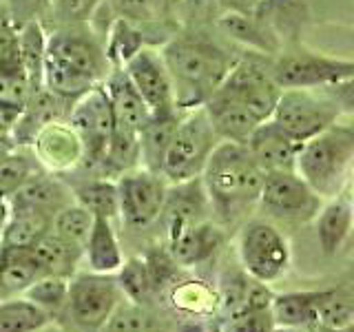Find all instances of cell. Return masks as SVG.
Instances as JSON below:
<instances>
[{
	"label": "cell",
	"mask_w": 354,
	"mask_h": 332,
	"mask_svg": "<svg viewBox=\"0 0 354 332\" xmlns=\"http://www.w3.org/2000/svg\"><path fill=\"white\" fill-rule=\"evenodd\" d=\"M84 255L93 273L115 275L122 268L124 257H122L113 219H104V217L93 219V228L88 232V239L84 243Z\"/></svg>",
	"instance_id": "23"
},
{
	"label": "cell",
	"mask_w": 354,
	"mask_h": 332,
	"mask_svg": "<svg viewBox=\"0 0 354 332\" xmlns=\"http://www.w3.org/2000/svg\"><path fill=\"white\" fill-rule=\"evenodd\" d=\"M42 277H49L44 270L36 248H18L0 243V299L25 295Z\"/></svg>",
	"instance_id": "20"
},
{
	"label": "cell",
	"mask_w": 354,
	"mask_h": 332,
	"mask_svg": "<svg viewBox=\"0 0 354 332\" xmlns=\"http://www.w3.org/2000/svg\"><path fill=\"white\" fill-rule=\"evenodd\" d=\"M208 206H210V202H208L202 177H195V180L182 182V184H171L169 195H166L164 210H162L169 237H173L175 232L184 230L186 226L206 219Z\"/></svg>",
	"instance_id": "19"
},
{
	"label": "cell",
	"mask_w": 354,
	"mask_h": 332,
	"mask_svg": "<svg viewBox=\"0 0 354 332\" xmlns=\"http://www.w3.org/2000/svg\"><path fill=\"white\" fill-rule=\"evenodd\" d=\"M55 7V14L66 16L69 22H88L93 18L100 0H49Z\"/></svg>",
	"instance_id": "41"
},
{
	"label": "cell",
	"mask_w": 354,
	"mask_h": 332,
	"mask_svg": "<svg viewBox=\"0 0 354 332\" xmlns=\"http://www.w3.org/2000/svg\"><path fill=\"white\" fill-rule=\"evenodd\" d=\"M341 107L324 89H283L274 107L272 120L299 147L335 124Z\"/></svg>",
	"instance_id": "6"
},
{
	"label": "cell",
	"mask_w": 354,
	"mask_h": 332,
	"mask_svg": "<svg viewBox=\"0 0 354 332\" xmlns=\"http://www.w3.org/2000/svg\"><path fill=\"white\" fill-rule=\"evenodd\" d=\"M182 113L184 111H171V113L151 116L147 127L140 131V153H142L144 169L160 173L164 153H166V149H169L177 124H180Z\"/></svg>",
	"instance_id": "26"
},
{
	"label": "cell",
	"mask_w": 354,
	"mask_h": 332,
	"mask_svg": "<svg viewBox=\"0 0 354 332\" xmlns=\"http://www.w3.org/2000/svg\"><path fill=\"white\" fill-rule=\"evenodd\" d=\"M33 248H36L40 261L44 264L47 275L49 277H64V279H71V277L75 275V266L84 255L82 246H77V243L55 235L53 230H49Z\"/></svg>",
	"instance_id": "29"
},
{
	"label": "cell",
	"mask_w": 354,
	"mask_h": 332,
	"mask_svg": "<svg viewBox=\"0 0 354 332\" xmlns=\"http://www.w3.org/2000/svg\"><path fill=\"white\" fill-rule=\"evenodd\" d=\"M354 326V286L321 288L317 304V326L321 332H341Z\"/></svg>",
	"instance_id": "25"
},
{
	"label": "cell",
	"mask_w": 354,
	"mask_h": 332,
	"mask_svg": "<svg viewBox=\"0 0 354 332\" xmlns=\"http://www.w3.org/2000/svg\"><path fill=\"white\" fill-rule=\"evenodd\" d=\"M354 160V127L330 124L319 136L299 147L297 173L321 197H335L346 184L348 169Z\"/></svg>",
	"instance_id": "4"
},
{
	"label": "cell",
	"mask_w": 354,
	"mask_h": 332,
	"mask_svg": "<svg viewBox=\"0 0 354 332\" xmlns=\"http://www.w3.org/2000/svg\"><path fill=\"white\" fill-rule=\"evenodd\" d=\"M115 277L122 288V295L129 297L131 302H136V304H144L155 293L147 264H144L142 257H133L127 264H122V268L115 273Z\"/></svg>",
	"instance_id": "37"
},
{
	"label": "cell",
	"mask_w": 354,
	"mask_h": 332,
	"mask_svg": "<svg viewBox=\"0 0 354 332\" xmlns=\"http://www.w3.org/2000/svg\"><path fill=\"white\" fill-rule=\"evenodd\" d=\"M27 71L20 55L18 29L11 25L7 16H0V73Z\"/></svg>",
	"instance_id": "39"
},
{
	"label": "cell",
	"mask_w": 354,
	"mask_h": 332,
	"mask_svg": "<svg viewBox=\"0 0 354 332\" xmlns=\"http://www.w3.org/2000/svg\"><path fill=\"white\" fill-rule=\"evenodd\" d=\"M221 140L210 124V118L204 107L184 111L180 124H177L169 149L162 160V177L169 184L191 182L202 177L210 155Z\"/></svg>",
	"instance_id": "5"
},
{
	"label": "cell",
	"mask_w": 354,
	"mask_h": 332,
	"mask_svg": "<svg viewBox=\"0 0 354 332\" xmlns=\"http://www.w3.org/2000/svg\"><path fill=\"white\" fill-rule=\"evenodd\" d=\"M263 180L266 173L252 160L246 144L237 142H219L202 173L210 208L224 224L237 221L259 204Z\"/></svg>",
	"instance_id": "3"
},
{
	"label": "cell",
	"mask_w": 354,
	"mask_h": 332,
	"mask_svg": "<svg viewBox=\"0 0 354 332\" xmlns=\"http://www.w3.org/2000/svg\"><path fill=\"white\" fill-rule=\"evenodd\" d=\"M93 215L88 213L84 206H80L77 202H71L69 206L60 208L58 213L53 215L51 221V230L55 235H60L64 239H69L77 246L84 248V243L88 239V232L93 228Z\"/></svg>",
	"instance_id": "36"
},
{
	"label": "cell",
	"mask_w": 354,
	"mask_h": 332,
	"mask_svg": "<svg viewBox=\"0 0 354 332\" xmlns=\"http://www.w3.org/2000/svg\"><path fill=\"white\" fill-rule=\"evenodd\" d=\"M11 215V206H9V199L0 195V232H3L5 224H7V219Z\"/></svg>",
	"instance_id": "45"
},
{
	"label": "cell",
	"mask_w": 354,
	"mask_h": 332,
	"mask_svg": "<svg viewBox=\"0 0 354 332\" xmlns=\"http://www.w3.org/2000/svg\"><path fill=\"white\" fill-rule=\"evenodd\" d=\"M263 0H219L228 14H254Z\"/></svg>",
	"instance_id": "43"
},
{
	"label": "cell",
	"mask_w": 354,
	"mask_h": 332,
	"mask_svg": "<svg viewBox=\"0 0 354 332\" xmlns=\"http://www.w3.org/2000/svg\"><path fill=\"white\" fill-rule=\"evenodd\" d=\"M239 261L250 279L272 284L290 266V248L272 221L250 219L239 232Z\"/></svg>",
	"instance_id": "9"
},
{
	"label": "cell",
	"mask_w": 354,
	"mask_h": 332,
	"mask_svg": "<svg viewBox=\"0 0 354 332\" xmlns=\"http://www.w3.org/2000/svg\"><path fill=\"white\" fill-rule=\"evenodd\" d=\"M29 149L36 155L42 169L55 175L69 173L77 166H82V140L66 120H55L44 124L36 133Z\"/></svg>",
	"instance_id": "15"
},
{
	"label": "cell",
	"mask_w": 354,
	"mask_h": 332,
	"mask_svg": "<svg viewBox=\"0 0 354 332\" xmlns=\"http://www.w3.org/2000/svg\"><path fill=\"white\" fill-rule=\"evenodd\" d=\"M106 58L113 66H124L133 55H136L140 49H144L147 44L142 40V31L138 29V25L124 20V18H113L109 22V33H106Z\"/></svg>",
	"instance_id": "33"
},
{
	"label": "cell",
	"mask_w": 354,
	"mask_h": 332,
	"mask_svg": "<svg viewBox=\"0 0 354 332\" xmlns=\"http://www.w3.org/2000/svg\"><path fill=\"white\" fill-rule=\"evenodd\" d=\"M272 73L281 89H330L354 77V60L297 49L279 55Z\"/></svg>",
	"instance_id": "11"
},
{
	"label": "cell",
	"mask_w": 354,
	"mask_h": 332,
	"mask_svg": "<svg viewBox=\"0 0 354 332\" xmlns=\"http://www.w3.org/2000/svg\"><path fill=\"white\" fill-rule=\"evenodd\" d=\"M38 171H44V169L29 147H20L14 153L0 158V195L9 199Z\"/></svg>",
	"instance_id": "34"
},
{
	"label": "cell",
	"mask_w": 354,
	"mask_h": 332,
	"mask_svg": "<svg viewBox=\"0 0 354 332\" xmlns=\"http://www.w3.org/2000/svg\"><path fill=\"white\" fill-rule=\"evenodd\" d=\"M341 332H354V326H352V328H348V330H341Z\"/></svg>",
	"instance_id": "47"
},
{
	"label": "cell",
	"mask_w": 354,
	"mask_h": 332,
	"mask_svg": "<svg viewBox=\"0 0 354 332\" xmlns=\"http://www.w3.org/2000/svg\"><path fill=\"white\" fill-rule=\"evenodd\" d=\"M252 160L259 164L263 173H281L297 171L299 144L281 131V127L270 118L250 133L246 142Z\"/></svg>",
	"instance_id": "16"
},
{
	"label": "cell",
	"mask_w": 354,
	"mask_h": 332,
	"mask_svg": "<svg viewBox=\"0 0 354 332\" xmlns=\"http://www.w3.org/2000/svg\"><path fill=\"white\" fill-rule=\"evenodd\" d=\"M118 18H124L133 25L153 22L158 16V0H106Z\"/></svg>",
	"instance_id": "40"
},
{
	"label": "cell",
	"mask_w": 354,
	"mask_h": 332,
	"mask_svg": "<svg viewBox=\"0 0 354 332\" xmlns=\"http://www.w3.org/2000/svg\"><path fill=\"white\" fill-rule=\"evenodd\" d=\"M221 241H224V232L219 230V226H215L208 219H202L169 237V250L177 264L191 268V266H197L208 257H213L221 246Z\"/></svg>",
	"instance_id": "22"
},
{
	"label": "cell",
	"mask_w": 354,
	"mask_h": 332,
	"mask_svg": "<svg viewBox=\"0 0 354 332\" xmlns=\"http://www.w3.org/2000/svg\"><path fill=\"white\" fill-rule=\"evenodd\" d=\"M352 221L354 210L348 199H332L319 210V215L315 217V230L326 257H332L341 250L352 230Z\"/></svg>",
	"instance_id": "24"
},
{
	"label": "cell",
	"mask_w": 354,
	"mask_h": 332,
	"mask_svg": "<svg viewBox=\"0 0 354 332\" xmlns=\"http://www.w3.org/2000/svg\"><path fill=\"white\" fill-rule=\"evenodd\" d=\"M66 122H69L73 131L82 140V147H84L82 166L91 173L93 171L100 173V166L104 162L109 144L118 131L113 107H111L104 84H97L82 98H77L69 107Z\"/></svg>",
	"instance_id": "8"
},
{
	"label": "cell",
	"mask_w": 354,
	"mask_h": 332,
	"mask_svg": "<svg viewBox=\"0 0 354 332\" xmlns=\"http://www.w3.org/2000/svg\"><path fill=\"white\" fill-rule=\"evenodd\" d=\"M71 202H75L73 188L49 171H38L9 197L11 210H33L51 217Z\"/></svg>",
	"instance_id": "18"
},
{
	"label": "cell",
	"mask_w": 354,
	"mask_h": 332,
	"mask_svg": "<svg viewBox=\"0 0 354 332\" xmlns=\"http://www.w3.org/2000/svg\"><path fill=\"white\" fill-rule=\"evenodd\" d=\"M100 332H166L164 324L144 304L120 302Z\"/></svg>",
	"instance_id": "35"
},
{
	"label": "cell",
	"mask_w": 354,
	"mask_h": 332,
	"mask_svg": "<svg viewBox=\"0 0 354 332\" xmlns=\"http://www.w3.org/2000/svg\"><path fill=\"white\" fill-rule=\"evenodd\" d=\"M321 290H299L272 297V317L277 328H310L317 326V304Z\"/></svg>",
	"instance_id": "27"
},
{
	"label": "cell",
	"mask_w": 354,
	"mask_h": 332,
	"mask_svg": "<svg viewBox=\"0 0 354 332\" xmlns=\"http://www.w3.org/2000/svg\"><path fill=\"white\" fill-rule=\"evenodd\" d=\"M122 302L115 275L77 273L69 279V293L62 313L77 332H100Z\"/></svg>",
	"instance_id": "7"
},
{
	"label": "cell",
	"mask_w": 354,
	"mask_h": 332,
	"mask_svg": "<svg viewBox=\"0 0 354 332\" xmlns=\"http://www.w3.org/2000/svg\"><path fill=\"white\" fill-rule=\"evenodd\" d=\"M120 217L131 228H147L162 217V210L169 195V182L160 173L149 169H131L118 180Z\"/></svg>",
	"instance_id": "12"
},
{
	"label": "cell",
	"mask_w": 354,
	"mask_h": 332,
	"mask_svg": "<svg viewBox=\"0 0 354 332\" xmlns=\"http://www.w3.org/2000/svg\"><path fill=\"white\" fill-rule=\"evenodd\" d=\"M51 215L33 210H11L7 224L0 232V243L18 248H33L51 230Z\"/></svg>",
	"instance_id": "31"
},
{
	"label": "cell",
	"mask_w": 354,
	"mask_h": 332,
	"mask_svg": "<svg viewBox=\"0 0 354 332\" xmlns=\"http://www.w3.org/2000/svg\"><path fill=\"white\" fill-rule=\"evenodd\" d=\"M122 69L127 71L133 86L138 89V93L142 95L144 102H147L151 116L180 111L175 104L171 73L166 69L162 51L153 47H144L133 55Z\"/></svg>",
	"instance_id": "14"
},
{
	"label": "cell",
	"mask_w": 354,
	"mask_h": 332,
	"mask_svg": "<svg viewBox=\"0 0 354 332\" xmlns=\"http://www.w3.org/2000/svg\"><path fill=\"white\" fill-rule=\"evenodd\" d=\"M66 293H69V279H64V277H42L40 282L27 288L25 297L29 302L44 308L49 315H55L64 310Z\"/></svg>",
	"instance_id": "38"
},
{
	"label": "cell",
	"mask_w": 354,
	"mask_h": 332,
	"mask_svg": "<svg viewBox=\"0 0 354 332\" xmlns=\"http://www.w3.org/2000/svg\"><path fill=\"white\" fill-rule=\"evenodd\" d=\"M324 91L341 107V111L354 113V77H350V80L341 82V84L330 86V89H324Z\"/></svg>",
	"instance_id": "42"
},
{
	"label": "cell",
	"mask_w": 354,
	"mask_h": 332,
	"mask_svg": "<svg viewBox=\"0 0 354 332\" xmlns=\"http://www.w3.org/2000/svg\"><path fill=\"white\" fill-rule=\"evenodd\" d=\"M73 195L75 202L84 206L93 217H120L118 184L111 177H88V180L73 186Z\"/></svg>",
	"instance_id": "30"
},
{
	"label": "cell",
	"mask_w": 354,
	"mask_h": 332,
	"mask_svg": "<svg viewBox=\"0 0 354 332\" xmlns=\"http://www.w3.org/2000/svg\"><path fill=\"white\" fill-rule=\"evenodd\" d=\"M162 55L171 73L175 104L180 111L204 107L237 62L210 38L188 33L171 38L162 47Z\"/></svg>",
	"instance_id": "2"
},
{
	"label": "cell",
	"mask_w": 354,
	"mask_h": 332,
	"mask_svg": "<svg viewBox=\"0 0 354 332\" xmlns=\"http://www.w3.org/2000/svg\"><path fill=\"white\" fill-rule=\"evenodd\" d=\"M113 69L104 44L86 22H66L47 36L42 62V86L64 104H73Z\"/></svg>",
	"instance_id": "1"
},
{
	"label": "cell",
	"mask_w": 354,
	"mask_h": 332,
	"mask_svg": "<svg viewBox=\"0 0 354 332\" xmlns=\"http://www.w3.org/2000/svg\"><path fill=\"white\" fill-rule=\"evenodd\" d=\"M204 109L221 142L246 144L250 133L261 124V120L246 104L239 102L235 95H230L221 86H217L215 93L206 100Z\"/></svg>",
	"instance_id": "17"
},
{
	"label": "cell",
	"mask_w": 354,
	"mask_h": 332,
	"mask_svg": "<svg viewBox=\"0 0 354 332\" xmlns=\"http://www.w3.org/2000/svg\"><path fill=\"white\" fill-rule=\"evenodd\" d=\"M259 206L270 219L283 224H306L324 208V197L297 171L266 173Z\"/></svg>",
	"instance_id": "10"
},
{
	"label": "cell",
	"mask_w": 354,
	"mask_h": 332,
	"mask_svg": "<svg viewBox=\"0 0 354 332\" xmlns=\"http://www.w3.org/2000/svg\"><path fill=\"white\" fill-rule=\"evenodd\" d=\"M16 149H20V144L14 140V136H11V133H0V158L14 153Z\"/></svg>",
	"instance_id": "44"
},
{
	"label": "cell",
	"mask_w": 354,
	"mask_h": 332,
	"mask_svg": "<svg viewBox=\"0 0 354 332\" xmlns=\"http://www.w3.org/2000/svg\"><path fill=\"white\" fill-rule=\"evenodd\" d=\"M40 332H64V330H60V328H51V326H47L44 330H40Z\"/></svg>",
	"instance_id": "46"
},
{
	"label": "cell",
	"mask_w": 354,
	"mask_h": 332,
	"mask_svg": "<svg viewBox=\"0 0 354 332\" xmlns=\"http://www.w3.org/2000/svg\"><path fill=\"white\" fill-rule=\"evenodd\" d=\"M51 319L53 315L25 295L0 299V332H40L51 326Z\"/></svg>",
	"instance_id": "28"
},
{
	"label": "cell",
	"mask_w": 354,
	"mask_h": 332,
	"mask_svg": "<svg viewBox=\"0 0 354 332\" xmlns=\"http://www.w3.org/2000/svg\"><path fill=\"white\" fill-rule=\"evenodd\" d=\"M219 86L246 104L261 122L272 118L274 107L283 91L279 82L274 80L272 66L252 58L237 60Z\"/></svg>",
	"instance_id": "13"
},
{
	"label": "cell",
	"mask_w": 354,
	"mask_h": 332,
	"mask_svg": "<svg viewBox=\"0 0 354 332\" xmlns=\"http://www.w3.org/2000/svg\"><path fill=\"white\" fill-rule=\"evenodd\" d=\"M102 84L109 93L111 107H113L118 129L138 133L140 136V131L147 127V122L151 120V111L147 102L142 100V95L138 93V89L133 86L127 71L122 69V66H113Z\"/></svg>",
	"instance_id": "21"
},
{
	"label": "cell",
	"mask_w": 354,
	"mask_h": 332,
	"mask_svg": "<svg viewBox=\"0 0 354 332\" xmlns=\"http://www.w3.org/2000/svg\"><path fill=\"white\" fill-rule=\"evenodd\" d=\"M171 304L184 315L208 317L219 308L221 299L204 282H180L171 288Z\"/></svg>",
	"instance_id": "32"
}]
</instances>
